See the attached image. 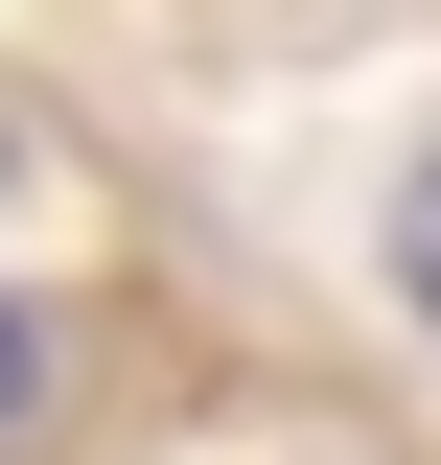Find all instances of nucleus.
<instances>
[{
	"label": "nucleus",
	"instance_id": "1",
	"mask_svg": "<svg viewBox=\"0 0 441 465\" xmlns=\"http://www.w3.org/2000/svg\"><path fill=\"white\" fill-rule=\"evenodd\" d=\"M395 302H418V326H441V163L395 186Z\"/></svg>",
	"mask_w": 441,
	"mask_h": 465
},
{
	"label": "nucleus",
	"instance_id": "2",
	"mask_svg": "<svg viewBox=\"0 0 441 465\" xmlns=\"http://www.w3.org/2000/svg\"><path fill=\"white\" fill-rule=\"evenodd\" d=\"M24 396H47V326H24V302H0V442H24Z\"/></svg>",
	"mask_w": 441,
	"mask_h": 465
}]
</instances>
